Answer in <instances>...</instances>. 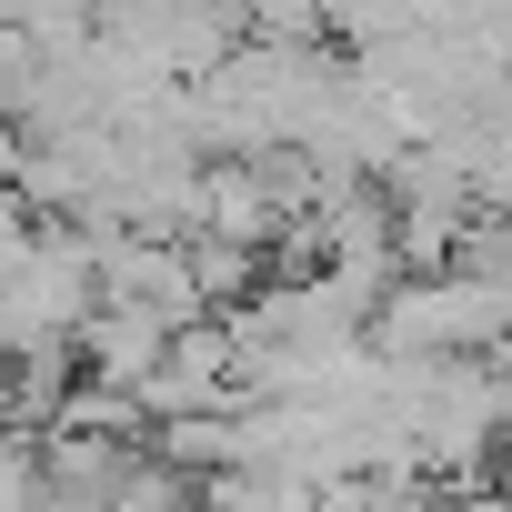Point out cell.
<instances>
[{"mask_svg": "<svg viewBox=\"0 0 512 512\" xmlns=\"http://www.w3.org/2000/svg\"><path fill=\"white\" fill-rule=\"evenodd\" d=\"M161 352H171V322H161V312L101 302V312L81 322V382H91V392H121V402H141V382L161 372Z\"/></svg>", "mask_w": 512, "mask_h": 512, "instance_id": "cell-1", "label": "cell"}, {"mask_svg": "<svg viewBox=\"0 0 512 512\" xmlns=\"http://www.w3.org/2000/svg\"><path fill=\"white\" fill-rule=\"evenodd\" d=\"M101 512H201V482H191L181 462H161V452L141 442V462L121 472V492H111Z\"/></svg>", "mask_w": 512, "mask_h": 512, "instance_id": "cell-2", "label": "cell"}, {"mask_svg": "<svg viewBox=\"0 0 512 512\" xmlns=\"http://www.w3.org/2000/svg\"><path fill=\"white\" fill-rule=\"evenodd\" d=\"M241 21H251V41H272V51H322L332 41L322 0H241Z\"/></svg>", "mask_w": 512, "mask_h": 512, "instance_id": "cell-3", "label": "cell"}]
</instances>
